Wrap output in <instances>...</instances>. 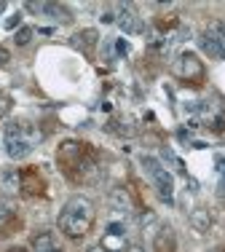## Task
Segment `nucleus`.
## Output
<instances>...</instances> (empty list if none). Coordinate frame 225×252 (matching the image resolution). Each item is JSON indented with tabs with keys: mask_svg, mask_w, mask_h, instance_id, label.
Segmentation results:
<instances>
[{
	"mask_svg": "<svg viewBox=\"0 0 225 252\" xmlns=\"http://www.w3.org/2000/svg\"><path fill=\"white\" fill-rule=\"evenodd\" d=\"M112 204H115V209H121V212H129V199H126V190H112Z\"/></svg>",
	"mask_w": 225,
	"mask_h": 252,
	"instance_id": "nucleus-16",
	"label": "nucleus"
},
{
	"mask_svg": "<svg viewBox=\"0 0 225 252\" xmlns=\"http://www.w3.org/2000/svg\"><path fill=\"white\" fill-rule=\"evenodd\" d=\"M191 223L196 225V231H206V228H209V215H206V209H196V212L191 215Z\"/></svg>",
	"mask_w": 225,
	"mask_h": 252,
	"instance_id": "nucleus-15",
	"label": "nucleus"
},
{
	"mask_svg": "<svg viewBox=\"0 0 225 252\" xmlns=\"http://www.w3.org/2000/svg\"><path fill=\"white\" fill-rule=\"evenodd\" d=\"M0 193H5V196L19 193V169H3L0 172Z\"/></svg>",
	"mask_w": 225,
	"mask_h": 252,
	"instance_id": "nucleus-13",
	"label": "nucleus"
},
{
	"mask_svg": "<svg viewBox=\"0 0 225 252\" xmlns=\"http://www.w3.org/2000/svg\"><path fill=\"white\" fill-rule=\"evenodd\" d=\"M32 35H35V27H22L19 32L14 35V40H16V46H27L29 40H32Z\"/></svg>",
	"mask_w": 225,
	"mask_h": 252,
	"instance_id": "nucleus-17",
	"label": "nucleus"
},
{
	"mask_svg": "<svg viewBox=\"0 0 225 252\" xmlns=\"http://www.w3.org/2000/svg\"><path fill=\"white\" fill-rule=\"evenodd\" d=\"M212 252H225V247H220V250H212Z\"/></svg>",
	"mask_w": 225,
	"mask_h": 252,
	"instance_id": "nucleus-27",
	"label": "nucleus"
},
{
	"mask_svg": "<svg viewBox=\"0 0 225 252\" xmlns=\"http://www.w3.org/2000/svg\"><path fill=\"white\" fill-rule=\"evenodd\" d=\"M56 166L75 185L94 183L99 177V151L86 140H64L56 151Z\"/></svg>",
	"mask_w": 225,
	"mask_h": 252,
	"instance_id": "nucleus-1",
	"label": "nucleus"
},
{
	"mask_svg": "<svg viewBox=\"0 0 225 252\" xmlns=\"http://www.w3.org/2000/svg\"><path fill=\"white\" fill-rule=\"evenodd\" d=\"M99 247L108 250V252H126V225L123 223H110Z\"/></svg>",
	"mask_w": 225,
	"mask_h": 252,
	"instance_id": "nucleus-7",
	"label": "nucleus"
},
{
	"mask_svg": "<svg viewBox=\"0 0 225 252\" xmlns=\"http://www.w3.org/2000/svg\"><path fill=\"white\" fill-rule=\"evenodd\" d=\"M38 142V131H32L25 124H8L5 126V153L14 161L27 158Z\"/></svg>",
	"mask_w": 225,
	"mask_h": 252,
	"instance_id": "nucleus-3",
	"label": "nucleus"
},
{
	"mask_svg": "<svg viewBox=\"0 0 225 252\" xmlns=\"http://www.w3.org/2000/svg\"><path fill=\"white\" fill-rule=\"evenodd\" d=\"M102 22H105V25H110V22H115V14H110V11H105V14H102Z\"/></svg>",
	"mask_w": 225,
	"mask_h": 252,
	"instance_id": "nucleus-23",
	"label": "nucleus"
},
{
	"mask_svg": "<svg viewBox=\"0 0 225 252\" xmlns=\"http://www.w3.org/2000/svg\"><path fill=\"white\" fill-rule=\"evenodd\" d=\"M171 70H174V75L180 78L182 83H191V86H201V83H204V64H201V59L191 51L180 54Z\"/></svg>",
	"mask_w": 225,
	"mask_h": 252,
	"instance_id": "nucleus-5",
	"label": "nucleus"
},
{
	"mask_svg": "<svg viewBox=\"0 0 225 252\" xmlns=\"http://www.w3.org/2000/svg\"><path fill=\"white\" fill-rule=\"evenodd\" d=\"M115 49H118V54H129V43H123V40H118V43H115Z\"/></svg>",
	"mask_w": 225,
	"mask_h": 252,
	"instance_id": "nucleus-22",
	"label": "nucleus"
},
{
	"mask_svg": "<svg viewBox=\"0 0 225 252\" xmlns=\"http://www.w3.org/2000/svg\"><path fill=\"white\" fill-rule=\"evenodd\" d=\"M8 252H27V250H22V247H14V250H8Z\"/></svg>",
	"mask_w": 225,
	"mask_h": 252,
	"instance_id": "nucleus-26",
	"label": "nucleus"
},
{
	"mask_svg": "<svg viewBox=\"0 0 225 252\" xmlns=\"http://www.w3.org/2000/svg\"><path fill=\"white\" fill-rule=\"evenodd\" d=\"M201 49L209 54L212 59H225V38L220 35L217 27H209L201 35Z\"/></svg>",
	"mask_w": 225,
	"mask_h": 252,
	"instance_id": "nucleus-9",
	"label": "nucleus"
},
{
	"mask_svg": "<svg viewBox=\"0 0 225 252\" xmlns=\"http://www.w3.org/2000/svg\"><path fill=\"white\" fill-rule=\"evenodd\" d=\"M32 250L35 252H62V250H59V244H56V239L51 236L49 231L38 233V236L32 239Z\"/></svg>",
	"mask_w": 225,
	"mask_h": 252,
	"instance_id": "nucleus-14",
	"label": "nucleus"
},
{
	"mask_svg": "<svg viewBox=\"0 0 225 252\" xmlns=\"http://www.w3.org/2000/svg\"><path fill=\"white\" fill-rule=\"evenodd\" d=\"M8 49H3V46H0V67H5V64H8Z\"/></svg>",
	"mask_w": 225,
	"mask_h": 252,
	"instance_id": "nucleus-21",
	"label": "nucleus"
},
{
	"mask_svg": "<svg viewBox=\"0 0 225 252\" xmlns=\"http://www.w3.org/2000/svg\"><path fill=\"white\" fill-rule=\"evenodd\" d=\"M153 252H177V239H174V231H171L169 225H164L161 231L156 233Z\"/></svg>",
	"mask_w": 225,
	"mask_h": 252,
	"instance_id": "nucleus-12",
	"label": "nucleus"
},
{
	"mask_svg": "<svg viewBox=\"0 0 225 252\" xmlns=\"http://www.w3.org/2000/svg\"><path fill=\"white\" fill-rule=\"evenodd\" d=\"M115 25L121 27L126 35H140L142 30H145V27H142V22H140V16L134 14V8H132V5H126V3H123V5H118Z\"/></svg>",
	"mask_w": 225,
	"mask_h": 252,
	"instance_id": "nucleus-8",
	"label": "nucleus"
},
{
	"mask_svg": "<svg viewBox=\"0 0 225 252\" xmlns=\"http://www.w3.org/2000/svg\"><path fill=\"white\" fill-rule=\"evenodd\" d=\"M8 107H11V99H8V97H5V94H3V92H0V118H3V116H5V113H8Z\"/></svg>",
	"mask_w": 225,
	"mask_h": 252,
	"instance_id": "nucleus-20",
	"label": "nucleus"
},
{
	"mask_svg": "<svg viewBox=\"0 0 225 252\" xmlns=\"http://www.w3.org/2000/svg\"><path fill=\"white\" fill-rule=\"evenodd\" d=\"M217 30H220V35L225 38V22H223V25H217Z\"/></svg>",
	"mask_w": 225,
	"mask_h": 252,
	"instance_id": "nucleus-24",
	"label": "nucleus"
},
{
	"mask_svg": "<svg viewBox=\"0 0 225 252\" xmlns=\"http://www.w3.org/2000/svg\"><path fill=\"white\" fill-rule=\"evenodd\" d=\"M22 25V14H14V16H8L5 19V30H14V27H19Z\"/></svg>",
	"mask_w": 225,
	"mask_h": 252,
	"instance_id": "nucleus-19",
	"label": "nucleus"
},
{
	"mask_svg": "<svg viewBox=\"0 0 225 252\" xmlns=\"http://www.w3.org/2000/svg\"><path fill=\"white\" fill-rule=\"evenodd\" d=\"M88 252H108V250H102V247H91Z\"/></svg>",
	"mask_w": 225,
	"mask_h": 252,
	"instance_id": "nucleus-25",
	"label": "nucleus"
},
{
	"mask_svg": "<svg viewBox=\"0 0 225 252\" xmlns=\"http://www.w3.org/2000/svg\"><path fill=\"white\" fill-rule=\"evenodd\" d=\"M3 5H5V3H3V0H0V11H3Z\"/></svg>",
	"mask_w": 225,
	"mask_h": 252,
	"instance_id": "nucleus-28",
	"label": "nucleus"
},
{
	"mask_svg": "<svg viewBox=\"0 0 225 252\" xmlns=\"http://www.w3.org/2000/svg\"><path fill=\"white\" fill-rule=\"evenodd\" d=\"M19 193L29 196V199L46 193V180L40 175L38 166H25V169H19Z\"/></svg>",
	"mask_w": 225,
	"mask_h": 252,
	"instance_id": "nucleus-6",
	"label": "nucleus"
},
{
	"mask_svg": "<svg viewBox=\"0 0 225 252\" xmlns=\"http://www.w3.org/2000/svg\"><path fill=\"white\" fill-rule=\"evenodd\" d=\"M158 27H161V30H174V27H180V19H177L174 14L161 16V19H158Z\"/></svg>",
	"mask_w": 225,
	"mask_h": 252,
	"instance_id": "nucleus-18",
	"label": "nucleus"
},
{
	"mask_svg": "<svg viewBox=\"0 0 225 252\" xmlns=\"http://www.w3.org/2000/svg\"><path fill=\"white\" fill-rule=\"evenodd\" d=\"M94 218H97V209L86 196H73L67 199V204L59 212V231L70 239H81L91 231Z\"/></svg>",
	"mask_w": 225,
	"mask_h": 252,
	"instance_id": "nucleus-2",
	"label": "nucleus"
},
{
	"mask_svg": "<svg viewBox=\"0 0 225 252\" xmlns=\"http://www.w3.org/2000/svg\"><path fill=\"white\" fill-rule=\"evenodd\" d=\"M142 169L147 172V177L153 180V185H156L158 196H161L167 204L174 201V177L169 175V169H164L161 161L153 158V156H142Z\"/></svg>",
	"mask_w": 225,
	"mask_h": 252,
	"instance_id": "nucleus-4",
	"label": "nucleus"
},
{
	"mask_svg": "<svg viewBox=\"0 0 225 252\" xmlns=\"http://www.w3.org/2000/svg\"><path fill=\"white\" fill-rule=\"evenodd\" d=\"M22 228V218L8 207V204L0 201V236H11Z\"/></svg>",
	"mask_w": 225,
	"mask_h": 252,
	"instance_id": "nucleus-10",
	"label": "nucleus"
},
{
	"mask_svg": "<svg viewBox=\"0 0 225 252\" xmlns=\"http://www.w3.org/2000/svg\"><path fill=\"white\" fill-rule=\"evenodd\" d=\"M97 43H99L97 30H81V32H75V35H73V46H75L78 51H84L86 57H91V54H94Z\"/></svg>",
	"mask_w": 225,
	"mask_h": 252,
	"instance_id": "nucleus-11",
	"label": "nucleus"
}]
</instances>
